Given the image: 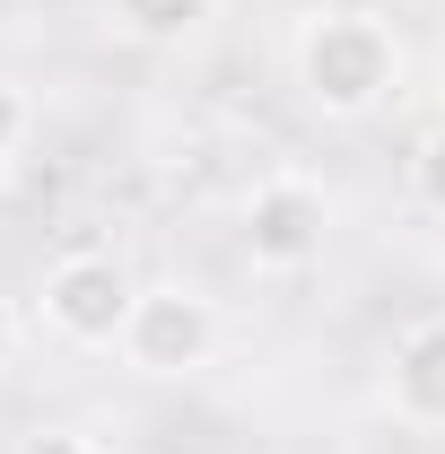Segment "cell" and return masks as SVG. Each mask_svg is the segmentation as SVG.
<instances>
[{
	"label": "cell",
	"mask_w": 445,
	"mask_h": 454,
	"mask_svg": "<svg viewBox=\"0 0 445 454\" xmlns=\"http://www.w3.org/2000/svg\"><path fill=\"white\" fill-rule=\"evenodd\" d=\"M288 79L315 122H367L402 88V35L367 0H315L288 35Z\"/></svg>",
	"instance_id": "1"
},
{
	"label": "cell",
	"mask_w": 445,
	"mask_h": 454,
	"mask_svg": "<svg viewBox=\"0 0 445 454\" xmlns=\"http://www.w3.org/2000/svg\"><path fill=\"white\" fill-rule=\"evenodd\" d=\"M131 297H140V280L122 271V254H97V245L53 254V262H44V280H35V333L61 340V349H79V358L122 349Z\"/></svg>",
	"instance_id": "2"
},
{
	"label": "cell",
	"mask_w": 445,
	"mask_h": 454,
	"mask_svg": "<svg viewBox=\"0 0 445 454\" xmlns=\"http://www.w3.org/2000/svg\"><path fill=\"white\" fill-rule=\"evenodd\" d=\"M219 340H227V324L192 280H149L131 297V324H122V349L113 358L131 376H149V385H183V376H201L219 358Z\"/></svg>",
	"instance_id": "3"
},
{
	"label": "cell",
	"mask_w": 445,
	"mask_h": 454,
	"mask_svg": "<svg viewBox=\"0 0 445 454\" xmlns=\"http://www.w3.org/2000/svg\"><path fill=\"white\" fill-rule=\"evenodd\" d=\"M236 245H245V262H254L262 280H306V271L324 262V245H332V192H324L315 175H297V167L262 175V184L245 192Z\"/></svg>",
	"instance_id": "4"
},
{
	"label": "cell",
	"mask_w": 445,
	"mask_h": 454,
	"mask_svg": "<svg viewBox=\"0 0 445 454\" xmlns=\"http://www.w3.org/2000/svg\"><path fill=\"white\" fill-rule=\"evenodd\" d=\"M385 411L410 437H445V315H419L385 358Z\"/></svg>",
	"instance_id": "5"
},
{
	"label": "cell",
	"mask_w": 445,
	"mask_h": 454,
	"mask_svg": "<svg viewBox=\"0 0 445 454\" xmlns=\"http://www.w3.org/2000/svg\"><path fill=\"white\" fill-rule=\"evenodd\" d=\"M219 9L227 0H105V27L122 44H140V53H183V44L210 35Z\"/></svg>",
	"instance_id": "6"
},
{
	"label": "cell",
	"mask_w": 445,
	"mask_h": 454,
	"mask_svg": "<svg viewBox=\"0 0 445 454\" xmlns=\"http://www.w3.org/2000/svg\"><path fill=\"white\" fill-rule=\"evenodd\" d=\"M402 184H410V201H419L428 219H445V122L410 140V158H402Z\"/></svg>",
	"instance_id": "7"
},
{
	"label": "cell",
	"mask_w": 445,
	"mask_h": 454,
	"mask_svg": "<svg viewBox=\"0 0 445 454\" xmlns=\"http://www.w3.org/2000/svg\"><path fill=\"white\" fill-rule=\"evenodd\" d=\"M27 140H35V97L0 70V167H18V158H27Z\"/></svg>",
	"instance_id": "8"
},
{
	"label": "cell",
	"mask_w": 445,
	"mask_h": 454,
	"mask_svg": "<svg viewBox=\"0 0 445 454\" xmlns=\"http://www.w3.org/2000/svg\"><path fill=\"white\" fill-rule=\"evenodd\" d=\"M9 454H105V446H97L79 419H35V428H27V437H18Z\"/></svg>",
	"instance_id": "9"
},
{
	"label": "cell",
	"mask_w": 445,
	"mask_h": 454,
	"mask_svg": "<svg viewBox=\"0 0 445 454\" xmlns=\"http://www.w3.org/2000/svg\"><path fill=\"white\" fill-rule=\"evenodd\" d=\"M18 349H27V315H18V297L0 288V376L18 367Z\"/></svg>",
	"instance_id": "10"
}]
</instances>
